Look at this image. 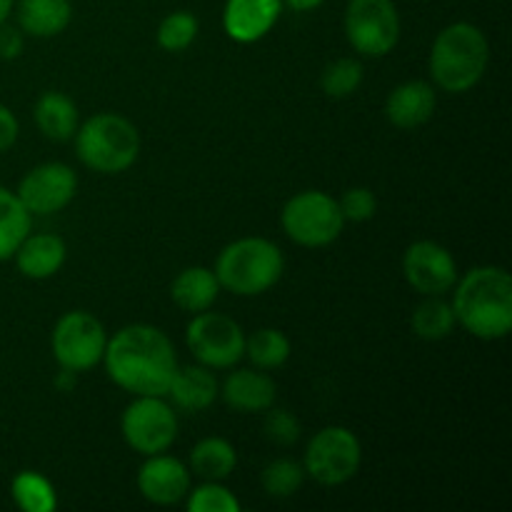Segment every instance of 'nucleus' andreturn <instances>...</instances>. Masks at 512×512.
<instances>
[{
  "label": "nucleus",
  "mask_w": 512,
  "mask_h": 512,
  "mask_svg": "<svg viewBox=\"0 0 512 512\" xmlns=\"http://www.w3.org/2000/svg\"><path fill=\"white\" fill-rule=\"evenodd\" d=\"M120 433L128 448L148 458V455L165 453L175 443L178 418L158 395H135L133 403L123 410Z\"/></svg>",
  "instance_id": "nucleus-10"
},
{
  "label": "nucleus",
  "mask_w": 512,
  "mask_h": 512,
  "mask_svg": "<svg viewBox=\"0 0 512 512\" xmlns=\"http://www.w3.org/2000/svg\"><path fill=\"white\" fill-rule=\"evenodd\" d=\"M30 218L33 215L23 208L13 190L0 185V263L10 260L30 233Z\"/></svg>",
  "instance_id": "nucleus-24"
},
{
  "label": "nucleus",
  "mask_w": 512,
  "mask_h": 512,
  "mask_svg": "<svg viewBox=\"0 0 512 512\" xmlns=\"http://www.w3.org/2000/svg\"><path fill=\"white\" fill-rule=\"evenodd\" d=\"M108 335L103 323L88 310H70L55 323L50 335L55 363L70 373H85L103 360Z\"/></svg>",
  "instance_id": "nucleus-8"
},
{
  "label": "nucleus",
  "mask_w": 512,
  "mask_h": 512,
  "mask_svg": "<svg viewBox=\"0 0 512 512\" xmlns=\"http://www.w3.org/2000/svg\"><path fill=\"white\" fill-rule=\"evenodd\" d=\"M100 363L125 393L165 398L178 370V355L163 330L135 323L120 328L108 340Z\"/></svg>",
  "instance_id": "nucleus-1"
},
{
  "label": "nucleus",
  "mask_w": 512,
  "mask_h": 512,
  "mask_svg": "<svg viewBox=\"0 0 512 512\" xmlns=\"http://www.w3.org/2000/svg\"><path fill=\"white\" fill-rule=\"evenodd\" d=\"M25 48L23 30L13 28L8 23H0V58L3 60H15Z\"/></svg>",
  "instance_id": "nucleus-34"
},
{
  "label": "nucleus",
  "mask_w": 512,
  "mask_h": 512,
  "mask_svg": "<svg viewBox=\"0 0 512 512\" xmlns=\"http://www.w3.org/2000/svg\"><path fill=\"white\" fill-rule=\"evenodd\" d=\"M195 38H198V18L188 10H175L165 15L163 23L158 25V45L168 53L190 48Z\"/></svg>",
  "instance_id": "nucleus-30"
},
{
  "label": "nucleus",
  "mask_w": 512,
  "mask_h": 512,
  "mask_svg": "<svg viewBox=\"0 0 512 512\" xmlns=\"http://www.w3.org/2000/svg\"><path fill=\"white\" fill-rule=\"evenodd\" d=\"M220 385L215 380L213 370L205 365H185L175 370V378L170 383L168 395L173 403L185 413H203L218 400Z\"/></svg>",
  "instance_id": "nucleus-19"
},
{
  "label": "nucleus",
  "mask_w": 512,
  "mask_h": 512,
  "mask_svg": "<svg viewBox=\"0 0 512 512\" xmlns=\"http://www.w3.org/2000/svg\"><path fill=\"white\" fill-rule=\"evenodd\" d=\"M10 13H13V0H0V23H5Z\"/></svg>",
  "instance_id": "nucleus-38"
},
{
  "label": "nucleus",
  "mask_w": 512,
  "mask_h": 512,
  "mask_svg": "<svg viewBox=\"0 0 512 512\" xmlns=\"http://www.w3.org/2000/svg\"><path fill=\"white\" fill-rule=\"evenodd\" d=\"M245 355L258 370L283 368L290 358V340L283 330L260 328L245 338Z\"/></svg>",
  "instance_id": "nucleus-27"
},
{
  "label": "nucleus",
  "mask_w": 512,
  "mask_h": 512,
  "mask_svg": "<svg viewBox=\"0 0 512 512\" xmlns=\"http://www.w3.org/2000/svg\"><path fill=\"white\" fill-rule=\"evenodd\" d=\"M80 163L100 175L125 173L140 155V133L125 115L98 113L75 130Z\"/></svg>",
  "instance_id": "nucleus-5"
},
{
  "label": "nucleus",
  "mask_w": 512,
  "mask_h": 512,
  "mask_svg": "<svg viewBox=\"0 0 512 512\" xmlns=\"http://www.w3.org/2000/svg\"><path fill=\"white\" fill-rule=\"evenodd\" d=\"M78 193V175L65 163H43L20 180L18 200L30 215H53L68 208Z\"/></svg>",
  "instance_id": "nucleus-12"
},
{
  "label": "nucleus",
  "mask_w": 512,
  "mask_h": 512,
  "mask_svg": "<svg viewBox=\"0 0 512 512\" xmlns=\"http://www.w3.org/2000/svg\"><path fill=\"white\" fill-rule=\"evenodd\" d=\"M263 433L270 443L275 445H293L298 443L300 438V423L293 413L288 410H265V423H263Z\"/></svg>",
  "instance_id": "nucleus-32"
},
{
  "label": "nucleus",
  "mask_w": 512,
  "mask_h": 512,
  "mask_svg": "<svg viewBox=\"0 0 512 512\" xmlns=\"http://www.w3.org/2000/svg\"><path fill=\"white\" fill-rule=\"evenodd\" d=\"M65 250L63 238L53 233H38V235H25L23 243L15 250V265L20 273L30 280H48L63 268L65 263Z\"/></svg>",
  "instance_id": "nucleus-18"
},
{
  "label": "nucleus",
  "mask_w": 512,
  "mask_h": 512,
  "mask_svg": "<svg viewBox=\"0 0 512 512\" xmlns=\"http://www.w3.org/2000/svg\"><path fill=\"white\" fill-rule=\"evenodd\" d=\"M363 65L355 58H338L333 63L325 65L323 75H320V88L328 98L343 100L350 98L355 90L363 85Z\"/></svg>",
  "instance_id": "nucleus-28"
},
{
  "label": "nucleus",
  "mask_w": 512,
  "mask_h": 512,
  "mask_svg": "<svg viewBox=\"0 0 512 512\" xmlns=\"http://www.w3.org/2000/svg\"><path fill=\"white\" fill-rule=\"evenodd\" d=\"M305 480V468L295 460L280 458L273 460L263 468V475H260V483H263V490L270 495V498H290V495L298 493L303 488Z\"/></svg>",
  "instance_id": "nucleus-29"
},
{
  "label": "nucleus",
  "mask_w": 512,
  "mask_h": 512,
  "mask_svg": "<svg viewBox=\"0 0 512 512\" xmlns=\"http://www.w3.org/2000/svg\"><path fill=\"white\" fill-rule=\"evenodd\" d=\"M188 510L190 512H240V500L230 493L225 485L203 480V485L188 490Z\"/></svg>",
  "instance_id": "nucleus-31"
},
{
  "label": "nucleus",
  "mask_w": 512,
  "mask_h": 512,
  "mask_svg": "<svg viewBox=\"0 0 512 512\" xmlns=\"http://www.w3.org/2000/svg\"><path fill=\"white\" fill-rule=\"evenodd\" d=\"M455 323L473 338L500 340L512 328V278L498 265H478L453 285Z\"/></svg>",
  "instance_id": "nucleus-2"
},
{
  "label": "nucleus",
  "mask_w": 512,
  "mask_h": 512,
  "mask_svg": "<svg viewBox=\"0 0 512 512\" xmlns=\"http://www.w3.org/2000/svg\"><path fill=\"white\" fill-rule=\"evenodd\" d=\"M18 28L33 38H55L73 20L70 0H20Z\"/></svg>",
  "instance_id": "nucleus-21"
},
{
  "label": "nucleus",
  "mask_w": 512,
  "mask_h": 512,
  "mask_svg": "<svg viewBox=\"0 0 512 512\" xmlns=\"http://www.w3.org/2000/svg\"><path fill=\"white\" fill-rule=\"evenodd\" d=\"M490 63V43L473 23L443 28L430 50V75L445 93H468L483 80Z\"/></svg>",
  "instance_id": "nucleus-3"
},
{
  "label": "nucleus",
  "mask_w": 512,
  "mask_h": 512,
  "mask_svg": "<svg viewBox=\"0 0 512 512\" xmlns=\"http://www.w3.org/2000/svg\"><path fill=\"white\" fill-rule=\"evenodd\" d=\"M345 38L365 58L393 53L400 40V15L393 0H350L345 8Z\"/></svg>",
  "instance_id": "nucleus-9"
},
{
  "label": "nucleus",
  "mask_w": 512,
  "mask_h": 512,
  "mask_svg": "<svg viewBox=\"0 0 512 512\" xmlns=\"http://www.w3.org/2000/svg\"><path fill=\"white\" fill-rule=\"evenodd\" d=\"M403 275L420 295H445L458 280L453 253L433 240H418L403 255Z\"/></svg>",
  "instance_id": "nucleus-13"
},
{
  "label": "nucleus",
  "mask_w": 512,
  "mask_h": 512,
  "mask_svg": "<svg viewBox=\"0 0 512 512\" xmlns=\"http://www.w3.org/2000/svg\"><path fill=\"white\" fill-rule=\"evenodd\" d=\"M185 343L200 365L210 370L233 368L245 355V333L223 313H195L185 328Z\"/></svg>",
  "instance_id": "nucleus-11"
},
{
  "label": "nucleus",
  "mask_w": 512,
  "mask_h": 512,
  "mask_svg": "<svg viewBox=\"0 0 512 512\" xmlns=\"http://www.w3.org/2000/svg\"><path fill=\"white\" fill-rule=\"evenodd\" d=\"M18 133H20L18 118H15L13 110H10L8 105L0 103V153L13 148L15 140H18Z\"/></svg>",
  "instance_id": "nucleus-35"
},
{
  "label": "nucleus",
  "mask_w": 512,
  "mask_h": 512,
  "mask_svg": "<svg viewBox=\"0 0 512 512\" xmlns=\"http://www.w3.org/2000/svg\"><path fill=\"white\" fill-rule=\"evenodd\" d=\"M75 375H78V373H70V370L60 368V375L55 378V385H58L63 393H68V390H73V385H75Z\"/></svg>",
  "instance_id": "nucleus-37"
},
{
  "label": "nucleus",
  "mask_w": 512,
  "mask_h": 512,
  "mask_svg": "<svg viewBox=\"0 0 512 512\" xmlns=\"http://www.w3.org/2000/svg\"><path fill=\"white\" fill-rule=\"evenodd\" d=\"M15 505L23 512H53L58 508V493L45 475L23 470L13 478L10 485Z\"/></svg>",
  "instance_id": "nucleus-26"
},
{
  "label": "nucleus",
  "mask_w": 512,
  "mask_h": 512,
  "mask_svg": "<svg viewBox=\"0 0 512 512\" xmlns=\"http://www.w3.org/2000/svg\"><path fill=\"white\" fill-rule=\"evenodd\" d=\"M280 225L293 243L303 248H325L340 238L345 218L333 195L323 190H303L283 205Z\"/></svg>",
  "instance_id": "nucleus-6"
},
{
  "label": "nucleus",
  "mask_w": 512,
  "mask_h": 512,
  "mask_svg": "<svg viewBox=\"0 0 512 512\" xmlns=\"http://www.w3.org/2000/svg\"><path fill=\"white\" fill-rule=\"evenodd\" d=\"M455 325L458 323H455L453 305L445 303L443 295H425V300L413 310V318H410L413 333L428 343L445 340L453 333Z\"/></svg>",
  "instance_id": "nucleus-25"
},
{
  "label": "nucleus",
  "mask_w": 512,
  "mask_h": 512,
  "mask_svg": "<svg viewBox=\"0 0 512 512\" xmlns=\"http://www.w3.org/2000/svg\"><path fill=\"white\" fill-rule=\"evenodd\" d=\"M220 295V283L215 278V270L193 265L175 275L170 285V298L185 313H203L213 308V303Z\"/></svg>",
  "instance_id": "nucleus-20"
},
{
  "label": "nucleus",
  "mask_w": 512,
  "mask_h": 512,
  "mask_svg": "<svg viewBox=\"0 0 512 512\" xmlns=\"http://www.w3.org/2000/svg\"><path fill=\"white\" fill-rule=\"evenodd\" d=\"M285 273V258L273 240L240 238L225 245L215 263L220 288L238 298H255L268 293Z\"/></svg>",
  "instance_id": "nucleus-4"
},
{
  "label": "nucleus",
  "mask_w": 512,
  "mask_h": 512,
  "mask_svg": "<svg viewBox=\"0 0 512 512\" xmlns=\"http://www.w3.org/2000/svg\"><path fill=\"white\" fill-rule=\"evenodd\" d=\"M280 10L283 0H228L223 10V28L235 43H258L278 23Z\"/></svg>",
  "instance_id": "nucleus-15"
},
{
  "label": "nucleus",
  "mask_w": 512,
  "mask_h": 512,
  "mask_svg": "<svg viewBox=\"0 0 512 512\" xmlns=\"http://www.w3.org/2000/svg\"><path fill=\"white\" fill-rule=\"evenodd\" d=\"M235 465H238V453H235L233 443L225 438H203L195 443L193 453H190V473L200 480H213V483H223L233 475Z\"/></svg>",
  "instance_id": "nucleus-23"
},
{
  "label": "nucleus",
  "mask_w": 512,
  "mask_h": 512,
  "mask_svg": "<svg viewBox=\"0 0 512 512\" xmlns=\"http://www.w3.org/2000/svg\"><path fill=\"white\" fill-rule=\"evenodd\" d=\"M435 88L425 80H408L398 85L385 100V118L400 130H415L428 123L435 113Z\"/></svg>",
  "instance_id": "nucleus-17"
},
{
  "label": "nucleus",
  "mask_w": 512,
  "mask_h": 512,
  "mask_svg": "<svg viewBox=\"0 0 512 512\" xmlns=\"http://www.w3.org/2000/svg\"><path fill=\"white\" fill-rule=\"evenodd\" d=\"M140 495L153 505H175L188 495L190 490V468H185L178 458L158 453L148 455L138 470Z\"/></svg>",
  "instance_id": "nucleus-14"
},
{
  "label": "nucleus",
  "mask_w": 512,
  "mask_h": 512,
  "mask_svg": "<svg viewBox=\"0 0 512 512\" xmlns=\"http://www.w3.org/2000/svg\"><path fill=\"white\" fill-rule=\"evenodd\" d=\"M363 463V448L353 430L343 425H330V428L318 430L305 450L303 468L305 475L325 488L348 483L355 478Z\"/></svg>",
  "instance_id": "nucleus-7"
},
{
  "label": "nucleus",
  "mask_w": 512,
  "mask_h": 512,
  "mask_svg": "<svg viewBox=\"0 0 512 512\" xmlns=\"http://www.w3.org/2000/svg\"><path fill=\"white\" fill-rule=\"evenodd\" d=\"M33 115L40 133L55 143L73 140L75 130H78V105L60 90H48V93L40 95Z\"/></svg>",
  "instance_id": "nucleus-22"
},
{
  "label": "nucleus",
  "mask_w": 512,
  "mask_h": 512,
  "mask_svg": "<svg viewBox=\"0 0 512 512\" xmlns=\"http://www.w3.org/2000/svg\"><path fill=\"white\" fill-rule=\"evenodd\" d=\"M218 395L228 408L238 410V413H265L268 408H273L278 388L265 370L243 368L225 378Z\"/></svg>",
  "instance_id": "nucleus-16"
},
{
  "label": "nucleus",
  "mask_w": 512,
  "mask_h": 512,
  "mask_svg": "<svg viewBox=\"0 0 512 512\" xmlns=\"http://www.w3.org/2000/svg\"><path fill=\"white\" fill-rule=\"evenodd\" d=\"M340 213H343L345 223H365L375 215L378 210V200H375L373 190L370 188H350L345 190L343 198L338 200Z\"/></svg>",
  "instance_id": "nucleus-33"
},
{
  "label": "nucleus",
  "mask_w": 512,
  "mask_h": 512,
  "mask_svg": "<svg viewBox=\"0 0 512 512\" xmlns=\"http://www.w3.org/2000/svg\"><path fill=\"white\" fill-rule=\"evenodd\" d=\"M285 3H288V8H293L295 13H308V10L320 8L325 0H285Z\"/></svg>",
  "instance_id": "nucleus-36"
}]
</instances>
